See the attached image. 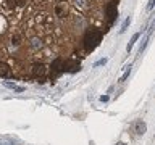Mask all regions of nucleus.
Returning a JSON list of instances; mask_svg holds the SVG:
<instances>
[{
	"instance_id": "obj_1",
	"label": "nucleus",
	"mask_w": 155,
	"mask_h": 145,
	"mask_svg": "<svg viewBox=\"0 0 155 145\" xmlns=\"http://www.w3.org/2000/svg\"><path fill=\"white\" fill-rule=\"evenodd\" d=\"M102 31L100 29H97V27H91V29H87L86 34H84V48L87 52H92L95 47H99V44L102 42Z\"/></svg>"
},
{
	"instance_id": "obj_2",
	"label": "nucleus",
	"mask_w": 155,
	"mask_h": 145,
	"mask_svg": "<svg viewBox=\"0 0 155 145\" xmlns=\"http://www.w3.org/2000/svg\"><path fill=\"white\" fill-rule=\"evenodd\" d=\"M105 11H107V16H108V26H111V24L115 23V19L118 18V2L111 0V2L107 5Z\"/></svg>"
},
{
	"instance_id": "obj_3",
	"label": "nucleus",
	"mask_w": 155,
	"mask_h": 145,
	"mask_svg": "<svg viewBox=\"0 0 155 145\" xmlns=\"http://www.w3.org/2000/svg\"><path fill=\"white\" fill-rule=\"evenodd\" d=\"M81 69V63L78 60H73V58H68V60L63 61V72H78Z\"/></svg>"
},
{
	"instance_id": "obj_4",
	"label": "nucleus",
	"mask_w": 155,
	"mask_h": 145,
	"mask_svg": "<svg viewBox=\"0 0 155 145\" xmlns=\"http://www.w3.org/2000/svg\"><path fill=\"white\" fill-rule=\"evenodd\" d=\"M63 58H55L52 61V66H50V71H52V77H57L63 72Z\"/></svg>"
},
{
	"instance_id": "obj_5",
	"label": "nucleus",
	"mask_w": 155,
	"mask_h": 145,
	"mask_svg": "<svg viewBox=\"0 0 155 145\" xmlns=\"http://www.w3.org/2000/svg\"><path fill=\"white\" fill-rule=\"evenodd\" d=\"M47 72V66L44 63H34L32 65V74L34 76H44Z\"/></svg>"
},
{
	"instance_id": "obj_6",
	"label": "nucleus",
	"mask_w": 155,
	"mask_h": 145,
	"mask_svg": "<svg viewBox=\"0 0 155 145\" xmlns=\"http://www.w3.org/2000/svg\"><path fill=\"white\" fill-rule=\"evenodd\" d=\"M133 129H134V132L137 134V135H142V134H145V130H147V126H145V123L144 121H136V123L133 124Z\"/></svg>"
},
{
	"instance_id": "obj_7",
	"label": "nucleus",
	"mask_w": 155,
	"mask_h": 145,
	"mask_svg": "<svg viewBox=\"0 0 155 145\" xmlns=\"http://www.w3.org/2000/svg\"><path fill=\"white\" fill-rule=\"evenodd\" d=\"M12 76V68L8 63L0 61V77H10Z\"/></svg>"
},
{
	"instance_id": "obj_8",
	"label": "nucleus",
	"mask_w": 155,
	"mask_h": 145,
	"mask_svg": "<svg viewBox=\"0 0 155 145\" xmlns=\"http://www.w3.org/2000/svg\"><path fill=\"white\" fill-rule=\"evenodd\" d=\"M3 85H5V87H8V89H12V90H15V92H24V90H26L24 87L16 85L15 82H8V81H3Z\"/></svg>"
},
{
	"instance_id": "obj_9",
	"label": "nucleus",
	"mask_w": 155,
	"mask_h": 145,
	"mask_svg": "<svg viewBox=\"0 0 155 145\" xmlns=\"http://www.w3.org/2000/svg\"><path fill=\"white\" fill-rule=\"evenodd\" d=\"M140 37V34L139 32H136L134 34V36L133 37H131V40H129V44H128V47H126V50H128V52H131V50H133V47H134V44L136 42H137V39Z\"/></svg>"
},
{
	"instance_id": "obj_10",
	"label": "nucleus",
	"mask_w": 155,
	"mask_h": 145,
	"mask_svg": "<svg viewBox=\"0 0 155 145\" xmlns=\"http://www.w3.org/2000/svg\"><path fill=\"white\" fill-rule=\"evenodd\" d=\"M129 74H131V65L124 66V72H123V76H121L120 79H118V82H124V81L129 77Z\"/></svg>"
},
{
	"instance_id": "obj_11",
	"label": "nucleus",
	"mask_w": 155,
	"mask_h": 145,
	"mask_svg": "<svg viewBox=\"0 0 155 145\" xmlns=\"http://www.w3.org/2000/svg\"><path fill=\"white\" fill-rule=\"evenodd\" d=\"M31 45L34 48H41L42 47V40H41V39H37V37H34L32 40H31Z\"/></svg>"
},
{
	"instance_id": "obj_12",
	"label": "nucleus",
	"mask_w": 155,
	"mask_h": 145,
	"mask_svg": "<svg viewBox=\"0 0 155 145\" xmlns=\"http://www.w3.org/2000/svg\"><path fill=\"white\" fill-rule=\"evenodd\" d=\"M129 24H131V18H126V19H124V23H123V26H121V29H120V32H124L126 29H128Z\"/></svg>"
},
{
	"instance_id": "obj_13",
	"label": "nucleus",
	"mask_w": 155,
	"mask_h": 145,
	"mask_svg": "<svg viewBox=\"0 0 155 145\" xmlns=\"http://www.w3.org/2000/svg\"><path fill=\"white\" fill-rule=\"evenodd\" d=\"M107 58H100V60H97L95 63H94V68H97V66H102V65H107Z\"/></svg>"
},
{
	"instance_id": "obj_14",
	"label": "nucleus",
	"mask_w": 155,
	"mask_h": 145,
	"mask_svg": "<svg viewBox=\"0 0 155 145\" xmlns=\"http://www.w3.org/2000/svg\"><path fill=\"white\" fill-rule=\"evenodd\" d=\"M153 7H155V0H149V3H147V11L153 10Z\"/></svg>"
},
{
	"instance_id": "obj_15",
	"label": "nucleus",
	"mask_w": 155,
	"mask_h": 145,
	"mask_svg": "<svg viewBox=\"0 0 155 145\" xmlns=\"http://www.w3.org/2000/svg\"><path fill=\"white\" fill-rule=\"evenodd\" d=\"M108 100H110L108 95H102V97H100V102H108Z\"/></svg>"
},
{
	"instance_id": "obj_16",
	"label": "nucleus",
	"mask_w": 155,
	"mask_h": 145,
	"mask_svg": "<svg viewBox=\"0 0 155 145\" xmlns=\"http://www.w3.org/2000/svg\"><path fill=\"white\" fill-rule=\"evenodd\" d=\"M18 2V5H24V2H26V0H16Z\"/></svg>"
},
{
	"instance_id": "obj_17",
	"label": "nucleus",
	"mask_w": 155,
	"mask_h": 145,
	"mask_svg": "<svg viewBox=\"0 0 155 145\" xmlns=\"http://www.w3.org/2000/svg\"><path fill=\"white\" fill-rule=\"evenodd\" d=\"M116 145H126L124 142H118V143H116Z\"/></svg>"
}]
</instances>
